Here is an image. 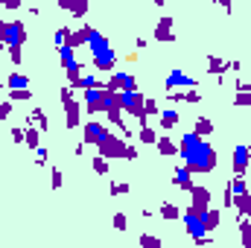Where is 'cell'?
<instances>
[{
  "label": "cell",
  "instance_id": "44dd1931",
  "mask_svg": "<svg viewBox=\"0 0 251 248\" xmlns=\"http://www.w3.org/2000/svg\"><path fill=\"white\" fill-rule=\"evenodd\" d=\"M234 207H237V213L240 216H249L251 219V193H240V196H234Z\"/></svg>",
  "mask_w": 251,
  "mask_h": 248
},
{
  "label": "cell",
  "instance_id": "f1b7e54d",
  "mask_svg": "<svg viewBox=\"0 0 251 248\" xmlns=\"http://www.w3.org/2000/svg\"><path fill=\"white\" fill-rule=\"evenodd\" d=\"M64 73H67V85H70V88H79V85H82V64H73V67H67Z\"/></svg>",
  "mask_w": 251,
  "mask_h": 248
},
{
  "label": "cell",
  "instance_id": "2e32d148",
  "mask_svg": "<svg viewBox=\"0 0 251 248\" xmlns=\"http://www.w3.org/2000/svg\"><path fill=\"white\" fill-rule=\"evenodd\" d=\"M79 117H82L79 102L76 99H67L64 102V123H67V128H79Z\"/></svg>",
  "mask_w": 251,
  "mask_h": 248
},
{
  "label": "cell",
  "instance_id": "db71d44e",
  "mask_svg": "<svg viewBox=\"0 0 251 248\" xmlns=\"http://www.w3.org/2000/svg\"><path fill=\"white\" fill-rule=\"evenodd\" d=\"M0 88H6V82H3V76H0Z\"/></svg>",
  "mask_w": 251,
  "mask_h": 248
},
{
  "label": "cell",
  "instance_id": "6da1fadb",
  "mask_svg": "<svg viewBox=\"0 0 251 248\" xmlns=\"http://www.w3.org/2000/svg\"><path fill=\"white\" fill-rule=\"evenodd\" d=\"M178 155H181V161L187 164L190 170H193V175H207V173H213L216 164H219V155H216V149L210 146V140L201 137V134H196V131H184V134H181V140H178Z\"/></svg>",
  "mask_w": 251,
  "mask_h": 248
},
{
  "label": "cell",
  "instance_id": "e0dca14e",
  "mask_svg": "<svg viewBox=\"0 0 251 248\" xmlns=\"http://www.w3.org/2000/svg\"><path fill=\"white\" fill-rule=\"evenodd\" d=\"M173 181H176V187H181V190H187L190 193V187L196 184V181H193V170H190L187 164L176 167V178H173Z\"/></svg>",
  "mask_w": 251,
  "mask_h": 248
},
{
  "label": "cell",
  "instance_id": "ba28073f",
  "mask_svg": "<svg viewBox=\"0 0 251 248\" xmlns=\"http://www.w3.org/2000/svg\"><path fill=\"white\" fill-rule=\"evenodd\" d=\"M251 164V146L249 143H237L234 146V158H231V167H234V175H246Z\"/></svg>",
  "mask_w": 251,
  "mask_h": 248
},
{
  "label": "cell",
  "instance_id": "83f0119b",
  "mask_svg": "<svg viewBox=\"0 0 251 248\" xmlns=\"http://www.w3.org/2000/svg\"><path fill=\"white\" fill-rule=\"evenodd\" d=\"M193 131H196V134H201V137H210V134H213V120H207V117H196Z\"/></svg>",
  "mask_w": 251,
  "mask_h": 248
},
{
  "label": "cell",
  "instance_id": "5b68a950",
  "mask_svg": "<svg viewBox=\"0 0 251 248\" xmlns=\"http://www.w3.org/2000/svg\"><path fill=\"white\" fill-rule=\"evenodd\" d=\"M181 219H184V228H187L190 240H196L199 246H207L210 243V234H207V228H204V222H201V216L187 207V210H181Z\"/></svg>",
  "mask_w": 251,
  "mask_h": 248
},
{
  "label": "cell",
  "instance_id": "60d3db41",
  "mask_svg": "<svg viewBox=\"0 0 251 248\" xmlns=\"http://www.w3.org/2000/svg\"><path fill=\"white\" fill-rule=\"evenodd\" d=\"M62 184H64V175H62V170H53V173H50V187H53V190H59Z\"/></svg>",
  "mask_w": 251,
  "mask_h": 248
},
{
  "label": "cell",
  "instance_id": "d6986e66",
  "mask_svg": "<svg viewBox=\"0 0 251 248\" xmlns=\"http://www.w3.org/2000/svg\"><path fill=\"white\" fill-rule=\"evenodd\" d=\"M24 143L35 152L38 146H41V128L38 125H32V123H26V131H24Z\"/></svg>",
  "mask_w": 251,
  "mask_h": 248
},
{
  "label": "cell",
  "instance_id": "30bf717a",
  "mask_svg": "<svg viewBox=\"0 0 251 248\" xmlns=\"http://www.w3.org/2000/svg\"><path fill=\"white\" fill-rule=\"evenodd\" d=\"M102 88H111V91H134V88H137V79H134V73L111 70V79H108Z\"/></svg>",
  "mask_w": 251,
  "mask_h": 248
},
{
  "label": "cell",
  "instance_id": "d6a6232c",
  "mask_svg": "<svg viewBox=\"0 0 251 248\" xmlns=\"http://www.w3.org/2000/svg\"><path fill=\"white\" fill-rule=\"evenodd\" d=\"M6 88H29V76H24V73H9Z\"/></svg>",
  "mask_w": 251,
  "mask_h": 248
},
{
  "label": "cell",
  "instance_id": "7a4b0ae2",
  "mask_svg": "<svg viewBox=\"0 0 251 248\" xmlns=\"http://www.w3.org/2000/svg\"><path fill=\"white\" fill-rule=\"evenodd\" d=\"M88 47H91V59H94V67L102 70V73H111L114 64H117V53L111 47V41L100 32V29H88Z\"/></svg>",
  "mask_w": 251,
  "mask_h": 248
},
{
  "label": "cell",
  "instance_id": "7bdbcfd3",
  "mask_svg": "<svg viewBox=\"0 0 251 248\" xmlns=\"http://www.w3.org/2000/svg\"><path fill=\"white\" fill-rule=\"evenodd\" d=\"M79 88L85 91V88H102V85H100V79H97V76H82V85H79Z\"/></svg>",
  "mask_w": 251,
  "mask_h": 248
},
{
  "label": "cell",
  "instance_id": "8d00e7d4",
  "mask_svg": "<svg viewBox=\"0 0 251 248\" xmlns=\"http://www.w3.org/2000/svg\"><path fill=\"white\" fill-rule=\"evenodd\" d=\"M128 181H111V196H128Z\"/></svg>",
  "mask_w": 251,
  "mask_h": 248
},
{
  "label": "cell",
  "instance_id": "9f6ffc18",
  "mask_svg": "<svg viewBox=\"0 0 251 248\" xmlns=\"http://www.w3.org/2000/svg\"><path fill=\"white\" fill-rule=\"evenodd\" d=\"M0 9H3V3H0ZM0 21H3V18H0Z\"/></svg>",
  "mask_w": 251,
  "mask_h": 248
},
{
  "label": "cell",
  "instance_id": "d590c367",
  "mask_svg": "<svg viewBox=\"0 0 251 248\" xmlns=\"http://www.w3.org/2000/svg\"><path fill=\"white\" fill-rule=\"evenodd\" d=\"M228 187H231V193H234V196H240V193H246V190H249V184H246V178H243V175H234Z\"/></svg>",
  "mask_w": 251,
  "mask_h": 248
},
{
  "label": "cell",
  "instance_id": "9c48e42d",
  "mask_svg": "<svg viewBox=\"0 0 251 248\" xmlns=\"http://www.w3.org/2000/svg\"><path fill=\"white\" fill-rule=\"evenodd\" d=\"M24 44H26L24 21H6V47H24Z\"/></svg>",
  "mask_w": 251,
  "mask_h": 248
},
{
  "label": "cell",
  "instance_id": "5bb4252c",
  "mask_svg": "<svg viewBox=\"0 0 251 248\" xmlns=\"http://www.w3.org/2000/svg\"><path fill=\"white\" fill-rule=\"evenodd\" d=\"M170 102H187V105H199L201 102V94L196 88H187V91H167Z\"/></svg>",
  "mask_w": 251,
  "mask_h": 248
},
{
  "label": "cell",
  "instance_id": "ac0fdd59",
  "mask_svg": "<svg viewBox=\"0 0 251 248\" xmlns=\"http://www.w3.org/2000/svg\"><path fill=\"white\" fill-rule=\"evenodd\" d=\"M155 146H158V152H161V155H170V158H173V155H178V143H176L170 134H158V143H155Z\"/></svg>",
  "mask_w": 251,
  "mask_h": 248
},
{
  "label": "cell",
  "instance_id": "836d02e7",
  "mask_svg": "<svg viewBox=\"0 0 251 248\" xmlns=\"http://www.w3.org/2000/svg\"><path fill=\"white\" fill-rule=\"evenodd\" d=\"M91 170H94L97 175H108V158H102V155H94V161H91Z\"/></svg>",
  "mask_w": 251,
  "mask_h": 248
},
{
  "label": "cell",
  "instance_id": "f5cc1de1",
  "mask_svg": "<svg viewBox=\"0 0 251 248\" xmlns=\"http://www.w3.org/2000/svg\"><path fill=\"white\" fill-rule=\"evenodd\" d=\"M164 3H167V0H155V6H164Z\"/></svg>",
  "mask_w": 251,
  "mask_h": 248
},
{
  "label": "cell",
  "instance_id": "4dcf8cb0",
  "mask_svg": "<svg viewBox=\"0 0 251 248\" xmlns=\"http://www.w3.org/2000/svg\"><path fill=\"white\" fill-rule=\"evenodd\" d=\"M181 216V210H178V204H173V201H164L161 204V219H167V222H173V219H178Z\"/></svg>",
  "mask_w": 251,
  "mask_h": 248
},
{
  "label": "cell",
  "instance_id": "ffe728a7",
  "mask_svg": "<svg viewBox=\"0 0 251 248\" xmlns=\"http://www.w3.org/2000/svg\"><path fill=\"white\" fill-rule=\"evenodd\" d=\"M231 70V62H225V59H219V56H207V73L210 76H222V73H228Z\"/></svg>",
  "mask_w": 251,
  "mask_h": 248
},
{
  "label": "cell",
  "instance_id": "ee69618b",
  "mask_svg": "<svg viewBox=\"0 0 251 248\" xmlns=\"http://www.w3.org/2000/svg\"><path fill=\"white\" fill-rule=\"evenodd\" d=\"M140 246H152V248H158L161 246V240H158V237H152V234H143V237H140Z\"/></svg>",
  "mask_w": 251,
  "mask_h": 248
},
{
  "label": "cell",
  "instance_id": "d4e9b609",
  "mask_svg": "<svg viewBox=\"0 0 251 248\" xmlns=\"http://www.w3.org/2000/svg\"><path fill=\"white\" fill-rule=\"evenodd\" d=\"M59 59H62L64 70H67V67H73V64H79V62H76V47H70V44H62V47H59Z\"/></svg>",
  "mask_w": 251,
  "mask_h": 248
},
{
  "label": "cell",
  "instance_id": "4316f807",
  "mask_svg": "<svg viewBox=\"0 0 251 248\" xmlns=\"http://www.w3.org/2000/svg\"><path fill=\"white\" fill-rule=\"evenodd\" d=\"M26 123L38 125L41 131H47V128H50V123H47V114H44L41 108H32V111H29V117H26Z\"/></svg>",
  "mask_w": 251,
  "mask_h": 248
},
{
  "label": "cell",
  "instance_id": "816d5d0a",
  "mask_svg": "<svg viewBox=\"0 0 251 248\" xmlns=\"http://www.w3.org/2000/svg\"><path fill=\"white\" fill-rule=\"evenodd\" d=\"M0 47H6V21H0Z\"/></svg>",
  "mask_w": 251,
  "mask_h": 248
},
{
  "label": "cell",
  "instance_id": "603a6c76",
  "mask_svg": "<svg viewBox=\"0 0 251 248\" xmlns=\"http://www.w3.org/2000/svg\"><path fill=\"white\" fill-rule=\"evenodd\" d=\"M181 120L178 108H161V128H176Z\"/></svg>",
  "mask_w": 251,
  "mask_h": 248
},
{
  "label": "cell",
  "instance_id": "277c9868",
  "mask_svg": "<svg viewBox=\"0 0 251 248\" xmlns=\"http://www.w3.org/2000/svg\"><path fill=\"white\" fill-rule=\"evenodd\" d=\"M117 99H120V108H123L128 117H137L140 125L146 123V111H143V94L134 88V91H117Z\"/></svg>",
  "mask_w": 251,
  "mask_h": 248
},
{
  "label": "cell",
  "instance_id": "bcb514c9",
  "mask_svg": "<svg viewBox=\"0 0 251 248\" xmlns=\"http://www.w3.org/2000/svg\"><path fill=\"white\" fill-rule=\"evenodd\" d=\"M24 131H26L24 125H15V128H12L9 134H12V140H15V143H24Z\"/></svg>",
  "mask_w": 251,
  "mask_h": 248
},
{
  "label": "cell",
  "instance_id": "681fc988",
  "mask_svg": "<svg viewBox=\"0 0 251 248\" xmlns=\"http://www.w3.org/2000/svg\"><path fill=\"white\" fill-rule=\"evenodd\" d=\"M0 3H3V9H12V12H15V9H21L24 0H0Z\"/></svg>",
  "mask_w": 251,
  "mask_h": 248
},
{
  "label": "cell",
  "instance_id": "7dc6e473",
  "mask_svg": "<svg viewBox=\"0 0 251 248\" xmlns=\"http://www.w3.org/2000/svg\"><path fill=\"white\" fill-rule=\"evenodd\" d=\"M47 155H50V152H47V149H44V146H38V149H35V161H38V164H41V167H44V164H47Z\"/></svg>",
  "mask_w": 251,
  "mask_h": 248
},
{
  "label": "cell",
  "instance_id": "c3c4849f",
  "mask_svg": "<svg viewBox=\"0 0 251 248\" xmlns=\"http://www.w3.org/2000/svg\"><path fill=\"white\" fill-rule=\"evenodd\" d=\"M222 204H225V207H234V193H231V187H225V196H222Z\"/></svg>",
  "mask_w": 251,
  "mask_h": 248
},
{
  "label": "cell",
  "instance_id": "f546056e",
  "mask_svg": "<svg viewBox=\"0 0 251 248\" xmlns=\"http://www.w3.org/2000/svg\"><path fill=\"white\" fill-rule=\"evenodd\" d=\"M9 99L12 102H29L32 99V91L29 88H9Z\"/></svg>",
  "mask_w": 251,
  "mask_h": 248
},
{
  "label": "cell",
  "instance_id": "8fae6325",
  "mask_svg": "<svg viewBox=\"0 0 251 248\" xmlns=\"http://www.w3.org/2000/svg\"><path fill=\"white\" fill-rule=\"evenodd\" d=\"M82 134H85V143H91V146H100L111 131H108V125L97 123V120H91V123H85V128H82Z\"/></svg>",
  "mask_w": 251,
  "mask_h": 248
},
{
  "label": "cell",
  "instance_id": "7c38bea8",
  "mask_svg": "<svg viewBox=\"0 0 251 248\" xmlns=\"http://www.w3.org/2000/svg\"><path fill=\"white\" fill-rule=\"evenodd\" d=\"M155 41L161 44H170L176 41V29H173V15H164L158 24H155Z\"/></svg>",
  "mask_w": 251,
  "mask_h": 248
},
{
  "label": "cell",
  "instance_id": "f35d334b",
  "mask_svg": "<svg viewBox=\"0 0 251 248\" xmlns=\"http://www.w3.org/2000/svg\"><path fill=\"white\" fill-rule=\"evenodd\" d=\"M67 35H70V26H59V29H56V47L67 44Z\"/></svg>",
  "mask_w": 251,
  "mask_h": 248
},
{
  "label": "cell",
  "instance_id": "e575fe53",
  "mask_svg": "<svg viewBox=\"0 0 251 248\" xmlns=\"http://www.w3.org/2000/svg\"><path fill=\"white\" fill-rule=\"evenodd\" d=\"M234 105L237 108H251V91H237L234 94Z\"/></svg>",
  "mask_w": 251,
  "mask_h": 248
},
{
  "label": "cell",
  "instance_id": "3957f363",
  "mask_svg": "<svg viewBox=\"0 0 251 248\" xmlns=\"http://www.w3.org/2000/svg\"><path fill=\"white\" fill-rule=\"evenodd\" d=\"M97 152H100L102 158H108V161H111V158H126V161H134V158H137V149L128 146L123 137H117V134H108V137L97 146Z\"/></svg>",
  "mask_w": 251,
  "mask_h": 248
},
{
  "label": "cell",
  "instance_id": "ab89813d",
  "mask_svg": "<svg viewBox=\"0 0 251 248\" xmlns=\"http://www.w3.org/2000/svg\"><path fill=\"white\" fill-rule=\"evenodd\" d=\"M9 114H12V99H0V123L9 120Z\"/></svg>",
  "mask_w": 251,
  "mask_h": 248
},
{
  "label": "cell",
  "instance_id": "f6af8a7d",
  "mask_svg": "<svg viewBox=\"0 0 251 248\" xmlns=\"http://www.w3.org/2000/svg\"><path fill=\"white\" fill-rule=\"evenodd\" d=\"M114 228H117V231H126V228H128V222H126V213H120V210L114 213Z\"/></svg>",
  "mask_w": 251,
  "mask_h": 248
},
{
  "label": "cell",
  "instance_id": "9a60e30c",
  "mask_svg": "<svg viewBox=\"0 0 251 248\" xmlns=\"http://www.w3.org/2000/svg\"><path fill=\"white\" fill-rule=\"evenodd\" d=\"M56 6H62L64 12H70L73 18H85V15H88L91 0H56Z\"/></svg>",
  "mask_w": 251,
  "mask_h": 248
},
{
  "label": "cell",
  "instance_id": "74e56055",
  "mask_svg": "<svg viewBox=\"0 0 251 248\" xmlns=\"http://www.w3.org/2000/svg\"><path fill=\"white\" fill-rule=\"evenodd\" d=\"M143 111H146V117H152V114H161V108H158V102H155L152 97H146V99H143Z\"/></svg>",
  "mask_w": 251,
  "mask_h": 248
},
{
  "label": "cell",
  "instance_id": "4fadbf2b",
  "mask_svg": "<svg viewBox=\"0 0 251 248\" xmlns=\"http://www.w3.org/2000/svg\"><path fill=\"white\" fill-rule=\"evenodd\" d=\"M85 111L88 114H100L102 111V88H85Z\"/></svg>",
  "mask_w": 251,
  "mask_h": 248
},
{
  "label": "cell",
  "instance_id": "b9f144b4",
  "mask_svg": "<svg viewBox=\"0 0 251 248\" xmlns=\"http://www.w3.org/2000/svg\"><path fill=\"white\" fill-rule=\"evenodd\" d=\"M9 62L12 64H24V53H21V47H9Z\"/></svg>",
  "mask_w": 251,
  "mask_h": 248
},
{
  "label": "cell",
  "instance_id": "8992f818",
  "mask_svg": "<svg viewBox=\"0 0 251 248\" xmlns=\"http://www.w3.org/2000/svg\"><path fill=\"white\" fill-rule=\"evenodd\" d=\"M199 82L190 76V73H184V70H170L167 73V79H164V88L167 91H187V88H196Z\"/></svg>",
  "mask_w": 251,
  "mask_h": 248
},
{
  "label": "cell",
  "instance_id": "cb8c5ba5",
  "mask_svg": "<svg viewBox=\"0 0 251 248\" xmlns=\"http://www.w3.org/2000/svg\"><path fill=\"white\" fill-rule=\"evenodd\" d=\"M201 222H204V228H207V234H213L216 228H219V222H222V213L216 210V207H210L204 216H201Z\"/></svg>",
  "mask_w": 251,
  "mask_h": 248
},
{
  "label": "cell",
  "instance_id": "f907efd6",
  "mask_svg": "<svg viewBox=\"0 0 251 248\" xmlns=\"http://www.w3.org/2000/svg\"><path fill=\"white\" fill-rule=\"evenodd\" d=\"M210 3H213V6H222L225 12H231V9H234V6H231V0H210Z\"/></svg>",
  "mask_w": 251,
  "mask_h": 248
},
{
  "label": "cell",
  "instance_id": "7402d4cb",
  "mask_svg": "<svg viewBox=\"0 0 251 248\" xmlns=\"http://www.w3.org/2000/svg\"><path fill=\"white\" fill-rule=\"evenodd\" d=\"M88 29H91V26H79V29H70V35H67V44H70V47H76V50H79L82 44H88Z\"/></svg>",
  "mask_w": 251,
  "mask_h": 248
},
{
  "label": "cell",
  "instance_id": "11a10c76",
  "mask_svg": "<svg viewBox=\"0 0 251 248\" xmlns=\"http://www.w3.org/2000/svg\"><path fill=\"white\" fill-rule=\"evenodd\" d=\"M249 146H251V131H249Z\"/></svg>",
  "mask_w": 251,
  "mask_h": 248
},
{
  "label": "cell",
  "instance_id": "1f68e13d",
  "mask_svg": "<svg viewBox=\"0 0 251 248\" xmlns=\"http://www.w3.org/2000/svg\"><path fill=\"white\" fill-rule=\"evenodd\" d=\"M240 237H243V246L251 248V219L249 216H240Z\"/></svg>",
  "mask_w": 251,
  "mask_h": 248
},
{
  "label": "cell",
  "instance_id": "484cf974",
  "mask_svg": "<svg viewBox=\"0 0 251 248\" xmlns=\"http://www.w3.org/2000/svg\"><path fill=\"white\" fill-rule=\"evenodd\" d=\"M137 137H140V143H146V146H155V143H158V131H155V128H152L149 123H143V125H140Z\"/></svg>",
  "mask_w": 251,
  "mask_h": 248
},
{
  "label": "cell",
  "instance_id": "52a82bcc",
  "mask_svg": "<svg viewBox=\"0 0 251 248\" xmlns=\"http://www.w3.org/2000/svg\"><path fill=\"white\" fill-rule=\"evenodd\" d=\"M190 207L199 213V216H204L207 210H210V190L207 187H201V184H193L190 187Z\"/></svg>",
  "mask_w": 251,
  "mask_h": 248
}]
</instances>
